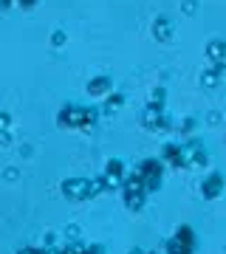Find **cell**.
<instances>
[{"mask_svg":"<svg viewBox=\"0 0 226 254\" xmlns=\"http://www.w3.org/2000/svg\"><path fill=\"white\" fill-rule=\"evenodd\" d=\"M218 187H221V178H212V181L207 184V190H209V195H207V198H215V192H218Z\"/></svg>","mask_w":226,"mask_h":254,"instance_id":"cell-1","label":"cell"}]
</instances>
